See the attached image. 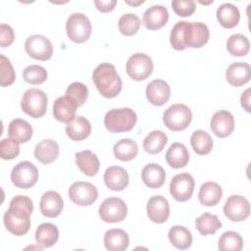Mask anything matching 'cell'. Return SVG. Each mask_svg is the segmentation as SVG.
I'll return each mask as SVG.
<instances>
[{
	"mask_svg": "<svg viewBox=\"0 0 251 251\" xmlns=\"http://www.w3.org/2000/svg\"><path fill=\"white\" fill-rule=\"evenodd\" d=\"M92 80L103 97L114 98L122 90V79L110 63L99 64L92 73Z\"/></svg>",
	"mask_w": 251,
	"mask_h": 251,
	"instance_id": "1",
	"label": "cell"
},
{
	"mask_svg": "<svg viewBox=\"0 0 251 251\" xmlns=\"http://www.w3.org/2000/svg\"><path fill=\"white\" fill-rule=\"evenodd\" d=\"M137 121L135 112L130 108H115L108 111L104 117L105 127L110 132L129 131Z\"/></svg>",
	"mask_w": 251,
	"mask_h": 251,
	"instance_id": "2",
	"label": "cell"
},
{
	"mask_svg": "<svg viewBox=\"0 0 251 251\" xmlns=\"http://www.w3.org/2000/svg\"><path fill=\"white\" fill-rule=\"evenodd\" d=\"M48 104L46 93L38 88L27 89L21 101L22 110L32 118H40L45 115Z\"/></svg>",
	"mask_w": 251,
	"mask_h": 251,
	"instance_id": "3",
	"label": "cell"
},
{
	"mask_svg": "<svg viewBox=\"0 0 251 251\" xmlns=\"http://www.w3.org/2000/svg\"><path fill=\"white\" fill-rule=\"evenodd\" d=\"M192 113L188 106L184 104H174L170 106L163 115L165 126L174 131L185 129L191 123Z\"/></svg>",
	"mask_w": 251,
	"mask_h": 251,
	"instance_id": "4",
	"label": "cell"
},
{
	"mask_svg": "<svg viewBox=\"0 0 251 251\" xmlns=\"http://www.w3.org/2000/svg\"><path fill=\"white\" fill-rule=\"evenodd\" d=\"M91 23L82 13H74L66 22V31L69 38L76 43L85 42L91 34Z\"/></svg>",
	"mask_w": 251,
	"mask_h": 251,
	"instance_id": "5",
	"label": "cell"
},
{
	"mask_svg": "<svg viewBox=\"0 0 251 251\" xmlns=\"http://www.w3.org/2000/svg\"><path fill=\"white\" fill-rule=\"evenodd\" d=\"M37 179L38 170L29 161L20 162L11 172V180L18 188H29L37 182Z\"/></svg>",
	"mask_w": 251,
	"mask_h": 251,
	"instance_id": "6",
	"label": "cell"
},
{
	"mask_svg": "<svg viewBox=\"0 0 251 251\" xmlns=\"http://www.w3.org/2000/svg\"><path fill=\"white\" fill-rule=\"evenodd\" d=\"M98 212L102 221L106 223H119L126 217L127 207L123 199L110 197L100 204Z\"/></svg>",
	"mask_w": 251,
	"mask_h": 251,
	"instance_id": "7",
	"label": "cell"
},
{
	"mask_svg": "<svg viewBox=\"0 0 251 251\" xmlns=\"http://www.w3.org/2000/svg\"><path fill=\"white\" fill-rule=\"evenodd\" d=\"M126 68L127 75L133 80H143L151 75L153 61L144 53H135L128 58Z\"/></svg>",
	"mask_w": 251,
	"mask_h": 251,
	"instance_id": "8",
	"label": "cell"
},
{
	"mask_svg": "<svg viewBox=\"0 0 251 251\" xmlns=\"http://www.w3.org/2000/svg\"><path fill=\"white\" fill-rule=\"evenodd\" d=\"M25 49L31 58L39 61H46L53 55L51 41L41 34L28 36L25 42Z\"/></svg>",
	"mask_w": 251,
	"mask_h": 251,
	"instance_id": "9",
	"label": "cell"
},
{
	"mask_svg": "<svg viewBox=\"0 0 251 251\" xmlns=\"http://www.w3.org/2000/svg\"><path fill=\"white\" fill-rule=\"evenodd\" d=\"M70 199L78 206H89L98 198L97 188L87 181H75L69 188Z\"/></svg>",
	"mask_w": 251,
	"mask_h": 251,
	"instance_id": "10",
	"label": "cell"
},
{
	"mask_svg": "<svg viewBox=\"0 0 251 251\" xmlns=\"http://www.w3.org/2000/svg\"><path fill=\"white\" fill-rule=\"evenodd\" d=\"M194 190V178L188 173L176 175L170 183V192L172 196L179 202L190 199Z\"/></svg>",
	"mask_w": 251,
	"mask_h": 251,
	"instance_id": "11",
	"label": "cell"
},
{
	"mask_svg": "<svg viewBox=\"0 0 251 251\" xmlns=\"http://www.w3.org/2000/svg\"><path fill=\"white\" fill-rule=\"evenodd\" d=\"M224 213L232 222L244 221L250 215L249 201L241 195H231L224 205Z\"/></svg>",
	"mask_w": 251,
	"mask_h": 251,
	"instance_id": "12",
	"label": "cell"
},
{
	"mask_svg": "<svg viewBox=\"0 0 251 251\" xmlns=\"http://www.w3.org/2000/svg\"><path fill=\"white\" fill-rule=\"evenodd\" d=\"M210 126L216 136L221 138L226 137L234 129V118L230 112L220 110L212 116Z\"/></svg>",
	"mask_w": 251,
	"mask_h": 251,
	"instance_id": "13",
	"label": "cell"
},
{
	"mask_svg": "<svg viewBox=\"0 0 251 251\" xmlns=\"http://www.w3.org/2000/svg\"><path fill=\"white\" fill-rule=\"evenodd\" d=\"M146 211L152 222L156 224H163L170 216V205L165 197L155 195L148 200Z\"/></svg>",
	"mask_w": 251,
	"mask_h": 251,
	"instance_id": "14",
	"label": "cell"
},
{
	"mask_svg": "<svg viewBox=\"0 0 251 251\" xmlns=\"http://www.w3.org/2000/svg\"><path fill=\"white\" fill-rule=\"evenodd\" d=\"M171 96V88L163 79H154L146 87V97L155 106H162L168 102Z\"/></svg>",
	"mask_w": 251,
	"mask_h": 251,
	"instance_id": "15",
	"label": "cell"
},
{
	"mask_svg": "<svg viewBox=\"0 0 251 251\" xmlns=\"http://www.w3.org/2000/svg\"><path fill=\"white\" fill-rule=\"evenodd\" d=\"M169 20V12L163 5H153L146 9L142 23L148 29H158L164 26Z\"/></svg>",
	"mask_w": 251,
	"mask_h": 251,
	"instance_id": "16",
	"label": "cell"
},
{
	"mask_svg": "<svg viewBox=\"0 0 251 251\" xmlns=\"http://www.w3.org/2000/svg\"><path fill=\"white\" fill-rule=\"evenodd\" d=\"M39 205L42 215L48 218L58 217L64 208V202L61 195L53 190L46 191L41 196Z\"/></svg>",
	"mask_w": 251,
	"mask_h": 251,
	"instance_id": "17",
	"label": "cell"
},
{
	"mask_svg": "<svg viewBox=\"0 0 251 251\" xmlns=\"http://www.w3.org/2000/svg\"><path fill=\"white\" fill-rule=\"evenodd\" d=\"M104 181L109 189L121 191L128 184V174L120 166H111L104 173Z\"/></svg>",
	"mask_w": 251,
	"mask_h": 251,
	"instance_id": "18",
	"label": "cell"
},
{
	"mask_svg": "<svg viewBox=\"0 0 251 251\" xmlns=\"http://www.w3.org/2000/svg\"><path fill=\"white\" fill-rule=\"evenodd\" d=\"M210 32L208 26L201 22L189 23L187 30L186 47L200 48L209 40Z\"/></svg>",
	"mask_w": 251,
	"mask_h": 251,
	"instance_id": "19",
	"label": "cell"
},
{
	"mask_svg": "<svg viewBox=\"0 0 251 251\" xmlns=\"http://www.w3.org/2000/svg\"><path fill=\"white\" fill-rule=\"evenodd\" d=\"M226 77L229 84L238 87L247 83L250 79V66L244 62H235L229 65L226 72Z\"/></svg>",
	"mask_w": 251,
	"mask_h": 251,
	"instance_id": "20",
	"label": "cell"
},
{
	"mask_svg": "<svg viewBox=\"0 0 251 251\" xmlns=\"http://www.w3.org/2000/svg\"><path fill=\"white\" fill-rule=\"evenodd\" d=\"M77 105L69 97L57 98L53 104V115L59 122L69 123L75 117Z\"/></svg>",
	"mask_w": 251,
	"mask_h": 251,
	"instance_id": "21",
	"label": "cell"
},
{
	"mask_svg": "<svg viewBox=\"0 0 251 251\" xmlns=\"http://www.w3.org/2000/svg\"><path fill=\"white\" fill-rule=\"evenodd\" d=\"M91 132V125L89 121L82 117H75L74 120L67 123L66 133L72 139L75 141H80L88 137Z\"/></svg>",
	"mask_w": 251,
	"mask_h": 251,
	"instance_id": "22",
	"label": "cell"
},
{
	"mask_svg": "<svg viewBox=\"0 0 251 251\" xmlns=\"http://www.w3.org/2000/svg\"><path fill=\"white\" fill-rule=\"evenodd\" d=\"M104 244L109 251H124L128 247V234L121 228L108 229L104 234Z\"/></svg>",
	"mask_w": 251,
	"mask_h": 251,
	"instance_id": "23",
	"label": "cell"
},
{
	"mask_svg": "<svg viewBox=\"0 0 251 251\" xmlns=\"http://www.w3.org/2000/svg\"><path fill=\"white\" fill-rule=\"evenodd\" d=\"M59 155V145L53 139H43L34 148V157L42 164L54 162Z\"/></svg>",
	"mask_w": 251,
	"mask_h": 251,
	"instance_id": "24",
	"label": "cell"
},
{
	"mask_svg": "<svg viewBox=\"0 0 251 251\" xmlns=\"http://www.w3.org/2000/svg\"><path fill=\"white\" fill-rule=\"evenodd\" d=\"M75 164L79 170L88 176H94L100 168L98 157L90 150H83L75 153Z\"/></svg>",
	"mask_w": 251,
	"mask_h": 251,
	"instance_id": "25",
	"label": "cell"
},
{
	"mask_svg": "<svg viewBox=\"0 0 251 251\" xmlns=\"http://www.w3.org/2000/svg\"><path fill=\"white\" fill-rule=\"evenodd\" d=\"M141 177L143 182L150 188L161 187L166 179V173L163 167L158 164L151 163L142 169Z\"/></svg>",
	"mask_w": 251,
	"mask_h": 251,
	"instance_id": "26",
	"label": "cell"
},
{
	"mask_svg": "<svg viewBox=\"0 0 251 251\" xmlns=\"http://www.w3.org/2000/svg\"><path fill=\"white\" fill-rule=\"evenodd\" d=\"M223 189L217 182L207 181L204 182L198 193L199 202L204 206H215L222 199Z\"/></svg>",
	"mask_w": 251,
	"mask_h": 251,
	"instance_id": "27",
	"label": "cell"
},
{
	"mask_svg": "<svg viewBox=\"0 0 251 251\" xmlns=\"http://www.w3.org/2000/svg\"><path fill=\"white\" fill-rule=\"evenodd\" d=\"M167 163L174 169L185 167L189 161V153L187 148L179 142L173 143L166 153Z\"/></svg>",
	"mask_w": 251,
	"mask_h": 251,
	"instance_id": "28",
	"label": "cell"
},
{
	"mask_svg": "<svg viewBox=\"0 0 251 251\" xmlns=\"http://www.w3.org/2000/svg\"><path fill=\"white\" fill-rule=\"evenodd\" d=\"M59 238L58 227L51 223H43L38 226L35 231L36 243L42 248L53 246Z\"/></svg>",
	"mask_w": 251,
	"mask_h": 251,
	"instance_id": "29",
	"label": "cell"
},
{
	"mask_svg": "<svg viewBox=\"0 0 251 251\" xmlns=\"http://www.w3.org/2000/svg\"><path fill=\"white\" fill-rule=\"evenodd\" d=\"M217 19L222 26L231 28L237 25L240 13L238 8L231 3H224L217 9Z\"/></svg>",
	"mask_w": 251,
	"mask_h": 251,
	"instance_id": "30",
	"label": "cell"
},
{
	"mask_svg": "<svg viewBox=\"0 0 251 251\" xmlns=\"http://www.w3.org/2000/svg\"><path fill=\"white\" fill-rule=\"evenodd\" d=\"M8 134L18 143H25L32 136V127L26 121L23 119H15L9 124Z\"/></svg>",
	"mask_w": 251,
	"mask_h": 251,
	"instance_id": "31",
	"label": "cell"
},
{
	"mask_svg": "<svg viewBox=\"0 0 251 251\" xmlns=\"http://www.w3.org/2000/svg\"><path fill=\"white\" fill-rule=\"evenodd\" d=\"M169 240L173 246L177 249L185 250L191 246L192 235L191 232L182 226H174L170 228Z\"/></svg>",
	"mask_w": 251,
	"mask_h": 251,
	"instance_id": "32",
	"label": "cell"
},
{
	"mask_svg": "<svg viewBox=\"0 0 251 251\" xmlns=\"http://www.w3.org/2000/svg\"><path fill=\"white\" fill-rule=\"evenodd\" d=\"M4 225L12 234L21 236L25 234L30 228V219H21L15 217L9 210L4 214Z\"/></svg>",
	"mask_w": 251,
	"mask_h": 251,
	"instance_id": "33",
	"label": "cell"
},
{
	"mask_svg": "<svg viewBox=\"0 0 251 251\" xmlns=\"http://www.w3.org/2000/svg\"><path fill=\"white\" fill-rule=\"evenodd\" d=\"M15 217L21 219L29 218L33 211V204L29 197L25 195H17L12 198L8 209Z\"/></svg>",
	"mask_w": 251,
	"mask_h": 251,
	"instance_id": "34",
	"label": "cell"
},
{
	"mask_svg": "<svg viewBox=\"0 0 251 251\" xmlns=\"http://www.w3.org/2000/svg\"><path fill=\"white\" fill-rule=\"evenodd\" d=\"M114 155L121 161H130L138 153L137 143L130 138H123L115 143L113 148Z\"/></svg>",
	"mask_w": 251,
	"mask_h": 251,
	"instance_id": "35",
	"label": "cell"
},
{
	"mask_svg": "<svg viewBox=\"0 0 251 251\" xmlns=\"http://www.w3.org/2000/svg\"><path fill=\"white\" fill-rule=\"evenodd\" d=\"M190 144L196 154L207 155L213 148V139L206 131L197 129L191 134Z\"/></svg>",
	"mask_w": 251,
	"mask_h": 251,
	"instance_id": "36",
	"label": "cell"
},
{
	"mask_svg": "<svg viewBox=\"0 0 251 251\" xmlns=\"http://www.w3.org/2000/svg\"><path fill=\"white\" fill-rule=\"evenodd\" d=\"M196 229L202 235L214 234L219 228L222 227V223L217 215L204 213L195 220Z\"/></svg>",
	"mask_w": 251,
	"mask_h": 251,
	"instance_id": "37",
	"label": "cell"
},
{
	"mask_svg": "<svg viewBox=\"0 0 251 251\" xmlns=\"http://www.w3.org/2000/svg\"><path fill=\"white\" fill-rule=\"evenodd\" d=\"M168 142L166 133L162 130L149 132L143 140V148L149 154H157L163 150Z\"/></svg>",
	"mask_w": 251,
	"mask_h": 251,
	"instance_id": "38",
	"label": "cell"
},
{
	"mask_svg": "<svg viewBox=\"0 0 251 251\" xmlns=\"http://www.w3.org/2000/svg\"><path fill=\"white\" fill-rule=\"evenodd\" d=\"M188 25V22L179 21L176 23L175 25L173 26L170 35V41L174 49L184 50L186 48Z\"/></svg>",
	"mask_w": 251,
	"mask_h": 251,
	"instance_id": "39",
	"label": "cell"
},
{
	"mask_svg": "<svg viewBox=\"0 0 251 251\" xmlns=\"http://www.w3.org/2000/svg\"><path fill=\"white\" fill-rule=\"evenodd\" d=\"M249 48L250 43L248 38L241 33L230 35L226 41V49L233 56H245L249 52Z\"/></svg>",
	"mask_w": 251,
	"mask_h": 251,
	"instance_id": "40",
	"label": "cell"
},
{
	"mask_svg": "<svg viewBox=\"0 0 251 251\" xmlns=\"http://www.w3.org/2000/svg\"><path fill=\"white\" fill-rule=\"evenodd\" d=\"M218 248L221 251H240L243 248V239L238 232L226 231L219 239Z\"/></svg>",
	"mask_w": 251,
	"mask_h": 251,
	"instance_id": "41",
	"label": "cell"
},
{
	"mask_svg": "<svg viewBox=\"0 0 251 251\" xmlns=\"http://www.w3.org/2000/svg\"><path fill=\"white\" fill-rule=\"evenodd\" d=\"M119 30L121 31L122 34L124 35H133L137 32L140 26V20L137 15L132 14V13H127L124 14L120 19H119Z\"/></svg>",
	"mask_w": 251,
	"mask_h": 251,
	"instance_id": "42",
	"label": "cell"
},
{
	"mask_svg": "<svg viewBox=\"0 0 251 251\" xmlns=\"http://www.w3.org/2000/svg\"><path fill=\"white\" fill-rule=\"evenodd\" d=\"M66 96L72 99L77 105V107H80L87 100V97H88L87 86L81 82L75 81L67 87Z\"/></svg>",
	"mask_w": 251,
	"mask_h": 251,
	"instance_id": "43",
	"label": "cell"
},
{
	"mask_svg": "<svg viewBox=\"0 0 251 251\" xmlns=\"http://www.w3.org/2000/svg\"><path fill=\"white\" fill-rule=\"evenodd\" d=\"M47 71L42 66L30 65L23 71L24 79L30 84H40L47 78Z\"/></svg>",
	"mask_w": 251,
	"mask_h": 251,
	"instance_id": "44",
	"label": "cell"
},
{
	"mask_svg": "<svg viewBox=\"0 0 251 251\" xmlns=\"http://www.w3.org/2000/svg\"><path fill=\"white\" fill-rule=\"evenodd\" d=\"M20 143L10 138H4L0 142V156L3 160H12L20 153Z\"/></svg>",
	"mask_w": 251,
	"mask_h": 251,
	"instance_id": "45",
	"label": "cell"
},
{
	"mask_svg": "<svg viewBox=\"0 0 251 251\" xmlns=\"http://www.w3.org/2000/svg\"><path fill=\"white\" fill-rule=\"evenodd\" d=\"M1 63V86H8L16 79V74L10 60L3 54L0 55Z\"/></svg>",
	"mask_w": 251,
	"mask_h": 251,
	"instance_id": "46",
	"label": "cell"
},
{
	"mask_svg": "<svg viewBox=\"0 0 251 251\" xmlns=\"http://www.w3.org/2000/svg\"><path fill=\"white\" fill-rule=\"evenodd\" d=\"M171 4L174 12L180 17H188L192 15L196 9L194 0H174Z\"/></svg>",
	"mask_w": 251,
	"mask_h": 251,
	"instance_id": "47",
	"label": "cell"
},
{
	"mask_svg": "<svg viewBox=\"0 0 251 251\" xmlns=\"http://www.w3.org/2000/svg\"><path fill=\"white\" fill-rule=\"evenodd\" d=\"M15 38V33L13 28L6 24H1L0 25V45L2 47L9 46L13 43Z\"/></svg>",
	"mask_w": 251,
	"mask_h": 251,
	"instance_id": "48",
	"label": "cell"
},
{
	"mask_svg": "<svg viewBox=\"0 0 251 251\" xmlns=\"http://www.w3.org/2000/svg\"><path fill=\"white\" fill-rule=\"evenodd\" d=\"M94 4L99 11L103 13H107L114 9V7L117 4V1L116 0H95Z\"/></svg>",
	"mask_w": 251,
	"mask_h": 251,
	"instance_id": "49",
	"label": "cell"
},
{
	"mask_svg": "<svg viewBox=\"0 0 251 251\" xmlns=\"http://www.w3.org/2000/svg\"><path fill=\"white\" fill-rule=\"evenodd\" d=\"M240 102H241V106L244 108V110L246 112H250V88H247L240 97Z\"/></svg>",
	"mask_w": 251,
	"mask_h": 251,
	"instance_id": "50",
	"label": "cell"
},
{
	"mask_svg": "<svg viewBox=\"0 0 251 251\" xmlns=\"http://www.w3.org/2000/svg\"><path fill=\"white\" fill-rule=\"evenodd\" d=\"M125 2L128 5H131V6H138L140 4H143L144 3V0H138V1H130V0H125Z\"/></svg>",
	"mask_w": 251,
	"mask_h": 251,
	"instance_id": "51",
	"label": "cell"
}]
</instances>
